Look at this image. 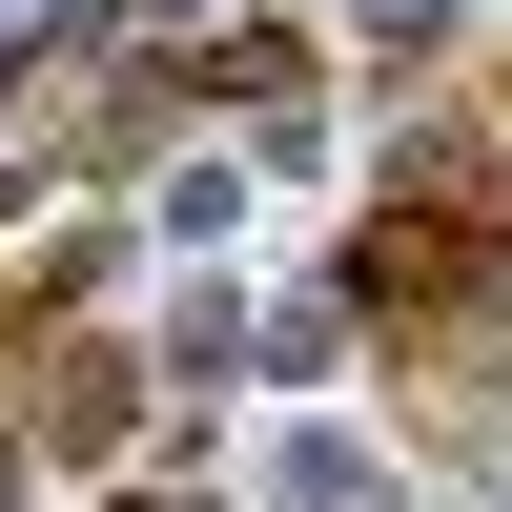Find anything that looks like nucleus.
<instances>
[{"instance_id": "obj_1", "label": "nucleus", "mask_w": 512, "mask_h": 512, "mask_svg": "<svg viewBox=\"0 0 512 512\" xmlns=\"http://www.w3.org/2000/svg\"><path fill=\"white\" fill-rule=\"evenodd\" d=\"M472 267H492V226H451V205H369V226H349V308L369 328H451Z\"/></svg>"}, {"instance_id": "obj_2", "label": "nucleus", "mask_w": 512, "mask_h": 512, "mask_svg": "<svg viewBox=\"0 0 512 512\" xmlns=\"http://www.w3.org/2000/svg\"><path fill=\"white\" fill-rule=\"evenodd\" d=\"M123 410H144V390H123V349H41V369H21V431L62 451V472H82V451H123Z\"/></svg>"}, {"instance_id": "obj_3", "label": "nucleus", "mask_w": 512, "mask_h": 512, "mask_svg": "<svg viewBox=\"0 0 512 512\" xmlns=\"http://www.w3.org/2000/svg\"><path fill=\"white\" fill-rule=\"evenodd\" d=\"M164 123H185V62H103L62 144H82V164H164Z\"/></svg>"}, {"instance_id": "obj_4", "label": "nucleus", "mask_w": 512, "mask_h": 512, "mask_svg": "<svg viewBox=\"0 0 512 512\" xmlns=\"http://www.w3.org/2000/svg\"><path fill=\"white\" fill-rule=\"evenodd\" d=\"M267 492H287V512H369V451H349V431H287Z\"/></svg>"}, {"instance_id": "obj_5", "label": "nucleus", "mask_w": 512, "mask_h": 512, "mask_svg": "<svg viewBox=\"0 0 512 512\" xmlns=\"http://www.w3.org/2000/svg\"><path fill=\"white\" fill-rule=\"evenodd\" d=\"M451 21H472V0H369V41H390V62H410V41H451Z\"/></svg>"}, {"instance_id": "obj_6", "label": "nucleus", "mask_w": 512, "mask_h": 512, "mask_svg": "<svg viewBox=\"0 0 512 512\" xmlns=\"http://www.w3.org/2000/svg\"><path fill=\"white\" fill-rule=\"evenodd\" d=\"M0 492H21V410H0Z\"/></svg>"}, {"instance_id": "obj_7", "label": "nucleus", "mask_w": 512, "mask_h": 512, "mask_svg": "<svg viewBox=\"0 0 512 512\" xmlns=\"http://www.w3.org/2000/svg\"><path fill=\"white\" fill-rule=\"evenodd\" d=\"M123 512H205V492H123Z\"/></svg>"}]
</instances>
